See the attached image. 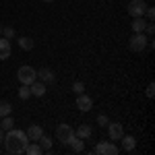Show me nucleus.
Segmentation results:
<instances>
[{
  "label": "nucleus",
  "instance_id": "obj_1",
  "mask_svg": "<svg viewBox=\"0 0 155 155\" xmlns=\"http://www.w3.org/2000/svg\"><path fill=\"white\" fill-rule=\"evenodd\" d=\"M2 143H4V149H6L8 153L21 155V153H25V147L29 145V137H27V132H23V130L11 128V130H6Z\"/></svg>",
  "mask_w": 155,
  "mask_h": 155
},
{
  "label": "nucleus",
  "instance_id": "obj_18",
  "mask_svg": "<svg viewBox=\"0 0 155 155\" xmlns=\"http://www.w3.org/2000/svg\"><path fill=\"white\" fill-rule=\"evenodd\" d=\"M0 128H2V130H11V128H15V120H12L11 114H8V116H2Z\"/></svg>",
  "mask_w": 155,
  "mask_h": 155
},
{
  "label": "nucleus",
  "instance_id": "obj_2",
  "mask_svg": "<svg viewBox=\"0 0 155 155\" xmlns=\"http://www.w3.org/2000/svg\"><path fill=\"white\" fill-rule=\"evenodd\" d=\"M54 139L58 141L60 145H71V141L74 139V128L68 126V124H60L58 128H56V134H54Z\"/></svg>",
  "mask_w": 155,
  "mask_h": 155
},
{
  "label": "nucleus",
  "instance_id": "obj_13",
  "mask_svg": "<svg viewBox=\"0 0 155 155\" xmlns=\"http://www.w3.org/2000/svg\"><path fill=\"white\" fill-rule=\"evenodd\" d=\"M41 134H44V128L37 126V124H31V126L27 128V137H29V141H39Z\"/></svg>",
  "mask_w": 155,
  "mask_h": 155
},
{
  "label": "nucleus",
  "instance_id": "obj_6",
  "mask_svg": "<svg viewBox=\"0 0 155 155\" xmlns=\"http://www.w3.org/2000/svg\"><path fill=\"white\" fill-rule=\"evenodd\" d=\"M145 8H147L145 0H130L126 11H128V15L134 19V17H143V15H145Z\"/></svg>",
  "mask_w": 155,
  "mask_h": 155
},
{
  "label": "nucleus",
  "instance_id": "obj_15",
  "mask_svg": "<svg viewBox=\"0 0 155 155\" xmlns=\"http://www.w3.org/2000/svg\"><path fill=\"white\" fill-rule=\"evenodd\" d=\"M79 139H83V141H87V139H91V126L89 124H81L79 128H77V132H74Z\"/></svg>",
  "mask_w": 155,
  "mask_h": 155
},
{
  "label": "nucleus",
  "instance_id": "obj_3",
  "mask_svg": "<svg viewBox=\"0 0 155 155\" xmlns=\"http://www.w3.org/2000/svg\"><path fill=\"white\" fill-rule=\"evenodd\" d=\"M17 79L21 81V85H31L33 81H37V71L33 66L25 64V66H21V68L17 71Z\"/></svg>",
  "mask_w": 155,
  "mask_h": 155
},
{
  "label": "nucleus",
  "instance_id": "obj_11",
  "mask_svg": "<svg viewBox=\"0 0 155 155\" xmlns=\"http://www.w3.org/2000/svg\"><path fill=\"white\" fill-rule=\"evenodd\" d=\"M120 143H122V149H124V151H134V149H137V139H134V137L122 134Z\"/></svg>",
  "mask_w": 155,
  "mask_h": 155
},
{
  "label": "nucleus",
  "instance_id": "obj_5",
  "mask_svg": "<svg viewBox=\"0 0 155 155\" xmlns=\"http://www.w3.org/2000/svg\"><path fill=\"white\" fill-rule=\"evenodd\" d=\"M95 153L97 155H118L120 149L114 145V141H101L95 145Z\"/></svg>",
  "mask_w": 155,
  "mask_h": 155
},
{
  "label": "nucleus",
  "instance_id": "obj_9",
  "mask_svg": "<svg viewBox=\"0 0 155 155\" xmlns=\"http://www.w3.org/2000/svg\"><path fill=\"white\" fill-rule=\"evenodd\" d=\"M77 107H79L81 112H89V110L93 107V99L89 95H85V93H81V95L77 97Z\"/></svg>",
  "mask_w": 155,
  "mask_h": 155
},
{
  "label": "nucleus",
  "instance_id": "obj_25",
  "mask_svg": "<svg viewBox=\"0 0 155 155\" xmlns=\"http://www.w3.org/2000/svg\"><path fill=\"white\" fill-rule=\"evenodd\" d=\"M107 122H110V120H107L106 114H99V116H97V124H99L101 128H106V126H107Z\"/></svg>",
  "mask_w": 155,
  "mask_h": 155
},
{
  "label": "nucleus",
  "instance_id": "obj_31",
  "mask_svg": "<svg viewBox=\"0 0 155 155\" xmlns=\"http://www.w3.org/2000/svg\"><path fill=\"white\" fill-rule=\"evenodd\" d=\"M0 35H2V25H0Z\"/></svg>",
  "mask_w": 155,
  "mask_h": 155
},
{
  "label": "nucleus",
  "instance_id": "obj_14",
  "mask_svg": "<svg viewBox=\"0 0 155 155\" xmlns=\"http://www.w3.org/2000/svg\"><path fill=\"white\" fill-rule=\"evenodd\" d=\"M37 143H39V147H41V149H44L46 153H52V145H54V141H52V137H48V134H41Z\"/></svg>",
  "mask_w": 155,
  "mask_h": 155
},
{
  "label": "nucleus",
  "instance_id": "obj_28",
  "mask_svg": "<svg viewBox=\"0 0 155 155\" xmlns=\"http://www.w3.org/2000/svg\"><path fill=\"white\" fill-rule=\"evenodd\" d=\"M145 15H147L149 21H153V19H155V11H153V8H145Z\"/></svg>",
  "mask_w": 155,
  "mask_h": 155
},
{
  "label": "nucleus",
  "instance_id": "obj_16",
  "mask_svg": "<svg viewBox=\"0 0 155 155\" xmlns=\"http://www.w3.org/2000/svg\"><path fill=\"white\" fill-rule=\"evenodd\" d=\"M145 21H143V17H134V21H132L130 23V27H132V31H134V33H143L145 31Z\"/></svg>",
  "mask_w": 155,
  "mask_h": 155
},
{
  "label": "nucleus",
  "instance_id": "obj_19",
  "mask_svg": "<svg viewBox=\"0 0 155 155\" xmlns=\"http://www.w3.org/2000/svg\"><path fill=\"white\" fill-rule=\"evenodd\" d=\"M25 153L27 155H41L44 149H41L39 145H27V147H25Z\"/></svg>",
  "mask_w": 155,
  "mask_h": 155
},
{
  "label": "nucleus",
  "instance_id": "obj_22",
  "mask_svg": "<svg viewBox=\"0 0 155 155\" xmlns=\"http://www.w3.org/2000/svg\"><path fill=\"white\" fill-rule=\"evenodd\" d=\"M19 97H21V99H29V97H31V91H29V85H23V87L19 89Z\"/></svg>",
  "mask_w": 155,
  "mask_h": 155
},
{
  "label": "nucleus",
  "instance_id": "obj_29",
  "mask_svg": "<svg viewBox=\"0 0 155 155\" xmlns=\"http://www.w3.org/2000/svg\"><path fill=\"white\" fill-rule=\"evenodd\" d=\"M2 139H4V130L0 128V143H2Z\"/></svg>",
  "mask_w": 155,
  "mask_h": 155
},
{
  "label": "nucleus",
  "instance_id": "obj_26",
  "mask_svg": "<svg viewBox=\"0 0 155 155\" xmlns=\"http://www.w3.org/2000/svg\"><path fill=\"white\" fill-rule=\"evenodd\" d=\"M153 31H155V25H153V23H147V25H145V31H143V33H147V35H153Z\"/></svg>",
  "mask_w": 155,
  "mask_h": 155
},
{
  "label": "nucleus",
  "instance_id": "obj_17",
  "mask_svg": "<svg viewBox=\"0 0 155 155\" xmlns=\"http://www.w3.org/2000/svg\"><path fill=\"white\" fill-rule=\"evenodd\" d=\"M68 147H71L74 153H81V151L85 149V141H83V139H79V137L74 134V139L71 141V145H68Z\"/></svg>",
  "mask_w": 155,
  "mask_h": 155
},
{
  "label": "nucleus",
  "instance_id": "obj_24",
  "mask_svg": "<svg viewBox=\"0 0 155 155\" xmlns=\"http://www.w3.org/2000/svg\"><path fill=\"white\" fill-rule=\"evenodd\" d=\"M2 35L6 37V39H12L15 37V29L12 27H2Z\"/></svg>",
  "mask_w": 155,
  "mask_h": 155
},
{
  "label": "nucleus",
  "instance_id": "obj_4",
  "mask_svg": "<svg viewBox=\"0 0 155 155\" xmlns=\"http://www.w3.org/2000/svg\"><path fill=\"white\" fill-rule=\"evenodd\" d=\"M147 35L145 33H134V35L128 39V50L130 52H134V54H141V52H145L147 50Z\"/></svg>",
  "mask_w": 155,
  "mask_h": 155
},
{
  "label": "nucleus",
  "instance_id": "obj_10",
  "mask_svg": "<svg viewBox=\"0 0 155 155\" xmlns=\"http://www.w3.org/2000/svg\"><path fill=\"white\" fill-rule=\"evenodd\" d=\"M29 91H31V95H35V97H44L46 95V83L33 81V83L29 85Z\"/></svg>",
  "mask_w": 155,
  "mask_h": 155
},
{
  "label": "nucleus",
  "instance_id": "obj_20",
  "mask_svg": "<svg viewBox=\"0 0 155 155\" xmlns=\"http://www.w3.org/2000/svg\"><path fill=\"white\" fill-rule=\"evenodd\" d=\"M19 46H21L23 50H31V48H33V39H31V37H27V35L19 37Z\"/></svg>",
  "mask_w": 155,
  "mask_h": 155
},
{
  "label": "nucleus",
  "instance_id": "obj_21",
  "mask_svg": "<svg viewBox=\"0 0 155 155\" xmlns=\"http://www.w3.org/2000/svg\"><path fill=\"white\" fill-rule=\"evenodd\" d=\"M11 112H12V106L8 101H0V118H2V116H8Z\"/></svg>",
  "mask_w": 155,
  "mask_h": 155
},
{
  "label": "nucleus",
  "instance_id": "obj_7",
  "mask_svg": "<svg viewBox=\"0 0 155 155\" xmlns=\"http://www.w3.org/2000/svg\"><path fill=\"white\" fill-rule=\"evenodd\" d=\"M106 128H107V137H110V141H120L122 134H124V128H122L120 122H107Z\"/></svg>",
  "mask_w": 155,
  "mask_h": 155
},
{
  "label": "nucleus",
  "instance_id": "obj_27",
  "mask_svg": "<svg viewBox=\"0 0 155 155\" xmlns=\"http://www.w3.org/2000/svg\"><path fill=\"white\" fill-rule=\"evenodd\" d=\"M153 95H155V85L149 83L147 85V97H153Z\"/></svg>",
  "mask_w": 155,
  "mask_h": 155
},
{
  "label": "nucleus",
  "instance_id": "obj_23",
  "mask_svg": "<svg viewBox=\"0 0 155 155\" xmlns=\"http://www.w3.org/2000/svg\"><path fill=\"white\" fill-rule=\"evenodd\" d=\"M72 91H74L77 95H81V93H85V85L81 83V81H77V83L72 85Z\"/></svg>",
  "mask_w": 155,
  "mask_h": 155
},
{
  "label": "nucleus",
  "instance_id": "obj_12",
  "mask_svg": "<svg viewBox=\"0 0 155 155\" xmlns=\"http://www.w3.org/2000/svg\"><path fill=\"white\" fill-rule=\"evenodd\" d=\"M11 58V41L6 37H0V60Z\"/></svg>",
  "mask_w": 155,
  "mask_h": 155
},
{
  "label": "nucleus",
  "instance_id": "obj_30",
  "mask_svg": "<svg viewBox=\"0 0 155 155\" xmlns=\"http://www.w3.org/2000/svg\"><path fill=\"white\" fill-rule=\"evenodd\" d=\"M41 2H54V0H41Z\"/></svg>",
  "mask_w": 155,
  "mask_h": 155
},
{
  "label": "nucleus",
  "instance_id": "obj_8",
  "mask_svg": "<svg viewBox=\"0 0 155 155\" xmlns=\"http://www.w3.org/2000/svg\"><path fill=\"white\" fill-rule=\"evenodd\" d=\"M37 79L41 81V83H54L56 81V74H54V71L52 68H48V66H41L39 71H37Z\"/></svg>",
  "mask_w": 155,
  "mask_h": 155
}]
</instances>
